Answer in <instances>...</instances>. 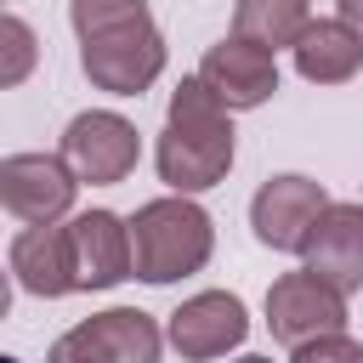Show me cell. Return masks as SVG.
<instances>
[{"label":"cell","mask_w":363,"mask_h":363,"mask_svg":"<svg viewBox=\"0 0 363 363\" xmlns=\"http://www.w3.org/2000/svg\"><path fill=\"white\" fill-rule=\"evenodd\" d=\"M79 68L108 96H142L164 74V34L147 0H68Z\"/></svg>","instance_id":"obj_1"},{"label":"cell","mask_w":363,"mask_h":363,"mask_svg":"<svg viewBox=\"0 0 363 363\" xmlns=\"http://www.w3.org/2000/svg\"><path fill=\"white\" fill-rule=\"evenodd\" d=\"M233 108L193 74L170 91V113L153 147L159 182L170 193H210L216 182H227L233 170Z\"/></svg>","instance_id":"obj_2"},{"label":"cell","mask_w":363,"mask_h":363,"mask_svg":"<svg viewBox=\"0 0 363 363\" xmlns=\"http://www.w3.org/2000/svg\"><path fill=\"white\" fill-rule=\"evenodd\" d=\"M130 250L142 284H176L187 272H204V261L216 255V221L204 204H193V193H164L130 216Z\"/></svg>","instance_id":"obj_3"},{"label":"cell","mask_w":363,"mask_h":363,"mask_svg":"<svg viewBox=\"0 0 363 363\" xmlns=\"http://www.w3.org/2000/svg\"><path fill=\"white\" fill-rule=\"evenodd\" d=\"M164 329L142 306H108L51 340L45 363H159Z\"/></svg>","instance_id":"obj_4"},{"label":"cell","mask_w":363,"mask_h":363,"mask_svg":"<svg viewBox=\"0 0 363 363\" xmlns=\"http://www.w3.org/2000/svg\"><path fill=\"white\" fill-rule=\"evenodd\" d=\"M57 153L68 159V170H74L79 182H91V187H113V182H125V176L136 170V159H142V136H136V125H130L125 113H113V108H91V113H74V119H68Z\"/></svg>","instance_id":"obj_5"},{"label":"cell","mask_w":363,"mask_h":363,"mask_svg":"<svg viewBox=\"0 0 363 363\" xmlns=\"http://www.w3.org/2000/svg\"><path fill=\"white\" fill-rule=\"evenodd\" d=\"M79 176L68 170L62 153H6L0 159V204L23 227H51L74 210Z\"/></svg>","instance_id":"obj_6"},{"label":"cell","mask_w":363,"mask_h":363,"mask_svg":"<svg viewBox=\"0 0 363 363\" xmlns=\"http://www.w3.org/2000/svg\"><path fill=\"white\" fill-rule=\"evenodd\" d=\"M267 329L284 346H306L318 335H335V329H346V295L329 278H318L312 267L284 272L267 289Z\"/></svg>","instance_id":"obj_7"},{"label":"cell","mask_w":363,"mask_h":363,"mask_svg":"<svg viewBox=\"0 0 363 363\" xmlns=\"http://www.w3.org/2000/svg\"><path fill=\"white\" fill-rule=\"evenodd\" d=\"M329 204H335V199L323 193V182H312V176H272V182H261L255 199H250V227H255V238H261L267 250L301 255L306 233L318 227V216H323Z\"/></svg>","instance_id":"obj_8"},{"label":"cell","mask_w":363,"mask_h":363,"mask_svg":"<svg viewBox=\"0 0 363 363\" xmlns=\"http://www.w3.org/2000/svg\"><path fill=\"white\" fill-rule=\"evenodd\" d=\"M244 335H250V312H244V301L227 295V289H199V295H187V301L170 312V323H164V340H170L187 363L227 357L233 346H244Z\"/></svg>","instance_id":"obj_9"},{"label":"cell","mask_w":363,"mask_h":363,"mask_svg":"<svg viewBox=\"0 0 363 363\" xmlns=\"http://www.w3.org/2000/svg\"><path fill=\"white\" fill-rule=\"evenodd\" d=\"M199 79H204L233 113L261 108V102L278 91V51H267V45H255V40H244V34H227V40H216V45L204 51Z\"/></svg>","instance_id":"obj_10"},{"label":"cell","mask_w":363,"mask_h":363,"mask_svg":"<svg viewBox=\"0 0 363 363\" xmlns=\"http://www.w3.org/2000/svg\"><path fill=\"white\" fill-rule=\"evenodd\" d=\"M68 244H74V278L79 289H113L125 278H136V250H130V221L113 210H79L68 221Z\"/></svg>","instance_id":"obj_11"},{"label":"cell","mask_w":363,"mask_h":363,"mask_svg":"<svg viewBox=\"0 0 363 363\" xmlns=\"http://www.w3.org/2000/svg\"><path fill=\"white\" fill-rule=\"evenodd\" d=\"M301 261L318 278H329L340 295H357L363 289V199L357 204H329L318 216V227L306 233Z\"/></svg>","instance_id":"obj_12"},{"label":"cell","mask_w":363,"mask_h":363,"mask_svg":"<svg viewBox=\"0 0 363 363\" xmlns=\"http://www.w3.org/2000/svg\"><path fill=\"white\" fill-rule=\"evenodd\" d=\"M6 267L17 278V289L40 295V301H57V295H74L79 278H74V244H68V227H23L6 250Z\"/></svg>","instance_id":"obj_13"},{"label":"cell","mask_w":363,"mask_h":363,"mask_svg":"<svg viewBox=\"0 0 363 363\" xmlns=\"http://www.w3.org/2000/svg\"><path fill=\"white\" fill-rule=\"evenodd\" d=\"M363 68V34L346 17H312V28L295 40V74L306 85H346Z\"/></svg>","instance_id":"obj_14"},{"label":"cell","mask_w":363,"mask_h":363,"mask_svg":"<svg viewBox=\"0 0 363 363\" xmlns=\"http://www.w3.org/2000/svg\"><path fill=\"white\" fill-rule=\"evenodd\" d=\"M312 28V0H238L233 6V34L267 45V51H295V40Z\"/></svg>","instance_id":"obj_15"},{"label":"cell","mask_w":363,"mask_h":363,"mask_svg":"<svg viewBox=\"0 0 363 363\" xmlns=\"http://www.w3.org/2000/svg\"><path fill=\"white\" fill-rule=\"evenodd\" d=\"M0 51H6V62H0V85L11 91V85H23L28 68H34V28H28L23 17H0Z\"/></svg>","instance_id":"obj_16"},{"label":"cell","mask_w":363,"mask_h":363,"mask_svg":"<svg viewBox=\"0 0 363 363\" xmlns=\"http://www.w3.org/2000/svg\"><path fill=\"white\" fill-rule=\"evenodd\" d=\"M289 363H363V340L335 329V335H318L306 346H289Z\"/></svg>","instance_id":"obj_17"},{"label":"cell","mask_w":363,"mask_h":363,"mask_svg":"<svg viewBox=\"0 0 363 363\" xmlns=\"http://www.w3.org/2000/svg\"><path fill=\"white\" fill-rule=\"evenodd\" d=\"M335 17H346V23L363 34V0H335Z\"/></svg>","instance_id":"obj_18"},{"label":"cell","mask_w":363,"mask_h":363,"mask_svg":"<svg viewBox=\"0 0 363 363\" xmlns=\"http://www.w3.org/2000/svg\"><path fill=\"white\" fill-rule=\"evenodd\" d=\"M233 363H272V357H255V352H250V357H233Z\"/></svg>","instance_id":"obj_19"}]
</instances>
